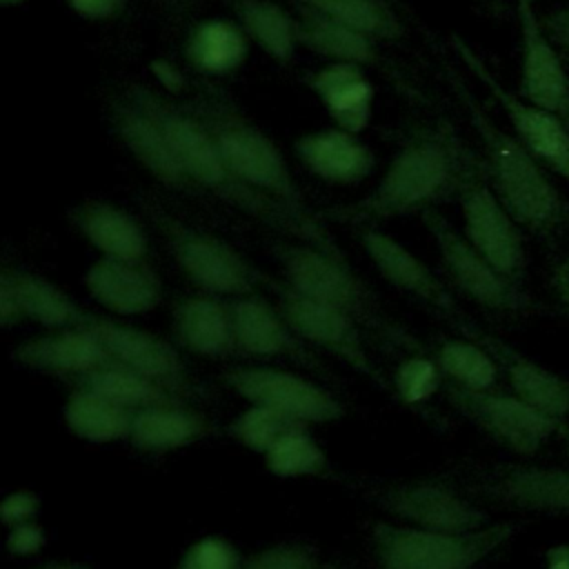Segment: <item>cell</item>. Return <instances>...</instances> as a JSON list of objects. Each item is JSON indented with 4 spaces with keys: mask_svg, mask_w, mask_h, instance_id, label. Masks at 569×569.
Wrapping results in <instances>:
<instances>
[{
    "mask_svg": "<svg viewBox=\"0 0 569 569\" xmlns=\"http://www.w3.org/2000/svg\"><path fill=\"white\" fill-rule=\"evenodd\" d=\"M127 96L158 120L187 176L202 193L216 196L229 207L287 233L296 242H307L336 258H345L338 242L325 231L316 216L293 209L242 182L218 151L207 127L187 107H178L147 87H131Z\"/></svg>",
    "mask_w": 569,
    "mask_h": 569,
    "instance_id": "cell-1",
    "label": "cell"
},
{
    "mask_svg": "<svg viewBox=\"0 0 569 569\" xmlns=\"http://www.w3.org/2000/svg\"><path fill=\"white\" fill-rule=\"evenodd\" d=\"M480 167L482 158L451 127L440 124L409 138L365 198L329 209L327 218L365 227L378 220L425 213L449 196H458L465 180Z\"/></svg>",
    "mask_w": 569,
    "mask_h": 569,
    "instance_id": "cell-2",
    "label": "cell"
},
{
    "mask_svg": "<svg viewBox=\"0 0 569 569\" xmlns=\"http://www.w3.org/2000/svg\"><path fill=\"white\" fill-rule=\"evenodd\" d=\"M469 122L482 144L485 178L516 222L540 240H558L569 231V200L549 178L547 167L511 133L500 129L478 98L451 76Z\"/></svg>",
    "mask_w": 569,
    "mask_h": 569,
    "instance_id": "cell-3",
    "label": "cell"
},
{
    "mask_svg": "<svg viewBox=\"0 0 569 569\" xmlns=\"http://www.w3.org/2000/svg\"><path fill=\"white\" fill-rule=\"evenodd\" d=\"M516 520L489 522L473 531H436L376 520L369 527L378 569H476L518 533Z\"/></svg>",
    "mask_w": 569,
    "mask_h": 569,
    "instance_id": "cell-4",
    "label": "cell"
},
{
    "mask_svg": "<svg viewBox=\"0 0 569 569\" xmlns=\"http://www.w3.org/2000/svg\"><path fill=\"white\" fill-rule=\"evenodd\" d=\"M184 107L207 127L218 151L242 182L293 209L309 211L284 156L258 124L231 104L213 98H202Z\"/></svg>",
    "mask_w": 569,
    "mask_h": 569,
    "instance_id": "cell-5",
    "label": "cell"
},
{
    "mask_svg": "<svg viewBox=\"0 0 569 569\" xmlns=\"http://www.w3.org/2000/svg\"><path fill=\"white\" fill-rule=\"evenodd\" d=\"M149 216L178 269L200 291L238 298L253 293L256 284L262 282V273L222 238L196 229L162 209H151Z\"/></svg>",
    "mask_w": 569,
    "mask_h": 569,
    "instance_id": "cell-6",
    "label": "cell"
},
{
    "mask_svg": "<svg viewBox=\"0 0 569 569\" xmlns=\"http://www.w3.org/2000/svg\"><path fill=\"white\" fill-rule=\"evenodd\" d=\"M442 396L476 429L516 456H533L549 440L569 436L567 420L531 407L511 391H478L445 380Z\"/></svg>",
    "mask_w": 569,
    "mask_h": 569,
    "instance_id": "cell-7",
    "label": "cell"
},
{
    "mask_svg": "<svg viewBox=\"0 0 569 569\" xmlns=\"http://www.w3.org/2000/svg\"><path fill=\"white\" fill-rule=\"evenodd\" d=\"M271 251L280 264L282 282L293 291L333 305L365 327H387L378 298L351 271L347 258H336L307 242H276Z\"/></svg>",
    "mask_w": 569,
    "mask_h": 569,
    "instance_id": "cell-8",
    "label": "cell"
},
{
    "mask_svg": "<svg viewBox=\"0 0 569 569\" xmlns=\"http://www.w3.org/2000/svg\"><path fill=\"white\" fill-rule=\"evenodd\" d=\"M262 282L273 291L278 309L309 347L322 349L382 391H391V380H387V376L371 360L360 333V322L353 316L333 305L307 298L287 287L282 280L262 276Z\"/></svg>",
    "mask_w": 569,
    "mask_h": 569,
    "instance_id": "cell-9",
    "label": "cell"
},
{
    "mask_svg": "<svg viewBox=\"0 0 569 569\" xmlns=\"http://www.w3.org/2000/svg\"><path fill=\"white\" fill-rule=\"evenodd\" d=\"M422 222L436 242L449 282L476 305L491 311L522 313L533 309L529 293L505 278L442 213L427 209Z\"/></svg>",
    "mask_w": 569,
    "mask_h": 569,
    "instance_id": "cell-10",
    "label": "cell"
},
{
    "mask_svg": "<svg viewBox=\"0 0 569 569\" xmlns=\"http://www.w3.org/2000/svg\"><path fill=\"white\" fill-rule=\"evenodd\" d=\"M451 47L467 69L480 80V84L489 89L491 98L511 122L513 136L549 171L569 182V127L556 113L525 100L518 91H509L460 36H451Z\"/></svg>",
    "mask_w": 569,
    "mask_h": 569,
    "instance_id": "cell-11",
    "label": "cell"
},
{
    "mask_svg": "<svg viewBox=\"0 0 569 569\" xmlns=\"http://www.w3.org/2000/svg\"><path fill=\"white\" fill-rule=\"evenodd\" d=\"M220 382L249 405L273 407L305 425L333 422L345 416V405L329 389L287 369L236 365L220 371Z\"/></svg>",
    "mask_w": 569,
    "mask_h": 569,
    "instance_id": "cell-12",
    "label": "cell"
},
{
    "mask_svg": "<svg viewBox=\"0 0 569 569\" xmlns=\"http://www.w3.org/2000/svg\"><path fill=\"white\" fill-rule=\"evenodd\" d=\"M465 238L511 282L522 284L527 273V251L522 227L498 200L485 178V167L476 169L458 191Z\"/></svg>",
    "mask_w": 569,
    "mask_h": 569,
    "instance_id": "cell-13",
    "label": "cell"
},
{
    "mask_svg": "<svg viewBox=\"0 0 569 569\" xmlns=\"http://www.w3.org/2000/svg\"><path fill=\"white\" fill-rule=\"evenodd\" d=\"M371 502L405 525L436 531H473L489 525V513L453 487L438 480L380 485Z\"/></svg>",
    "mask_w": 569,
    "mask_h": 569,
    "instance_id": "cell-14",
    "label": "cell"
},
{
    "mask_svg": "<svg viewBox=\"0 0 569 569\" xmlns=\"http://www.w3.org/2000/svg\"><path fill=\"white\" fill-rule=\"evenodd\" d=\"M465 491L482 500L545 516H569V469L556 465H500L473 473Z\"/></svg>",
    "mask_w": 569,
    "mask_h": 569,
    "instance_id": "cell-15",
    "label": "cell"
},
{
    "mask_svg": "<svg viewBox=\"0 0 569 569\" xmlns=\"http://www.w3.org/2000/svg\"><path fill=\"white\" fill-rule=\"evenodd\" d=\"M87 327H91L98 333L109 356L118 365L147 376L149 380L158 382L160 387L169 389L171 393L184 400L198 393V387H193L187 365L173 342L164 340L153 331L122 325L111 318L93 313Z\"/></svg>",
    "mask_w": 569,
    "mask_h": 569,
    "instance_id": "cell-16",
    "label": "cell"
},
{
    "mask_svg": "<svg viewBox=\"0 0 569 569\" xmlns=\"http://www.w3.org/2000/svg\"><path fill=\"white\" fill-rule=\"evenodd\" d=\"M229 307L238 356L264 360L284 358L302 365L305 369L318 371L325 378L329 376L322 360L313 356L311 347L296 333L276 302H269L258 293H247L229 298Z\"/></svg>",
    "mask_w": 569,
    "mask_h": 569,
    "instance_id": "cell-17",
    "label": "cell"
},
{
    "mask_svg": "<svg viewBox=\"0 0 569 569\" xmlns=\"http://www.w3.org/2000/svg\"><path fill=\"white\" fill-rule=\"evenodd\" d=\"M520 24V80L518 93L556 113L569 127V76L558 47L547 36L533 0L516 2Z\"/></svg>",
    "mask_w": 569,
    "mask_h": 569,
    "instance_id": "cell-18",
    "label": "cell"
},
{
    "mask_svg": "<svg viewBox=\"0 0 569 569\" xmlns=\"http://www.w3.org/2000/svg\"><path fill=\"white\" fill-rule=\"evenodd\" d=\"M358 240L376 271L398 291L447 313L453 318V322L462 320L449 287L402 242L391 238L389 233L365 224L358 227Z\"/></svg>",
    "mask_w": 569,
    "mask_h": 569,
    "instance_id": "cell-19",
    "label": "cell"
},
{
    "mask_svg": "<svg viewBox=\"0 0 569 569\" xmlns=\"http://www.w3.org/2000/svg\"><path fill=\"white\" fill-rule=\"evenodd\" d=\"M11 358L24 369L67 382L116 362L98 333L87 325L51 329L49 333L27 338L11 349Z\"/></svg>",
    "mask_w": 569,
    "mask_h": 569,
    "instance_id": "cell-20",
    "label": "cell"
},
{
    "mask_svg": "<svg viewBox=\"0 0 569 569\" xmlns=\"http://www.w3.org/2000/svg\"><path fill=\"white\" fill-rule=\"evenodd\" d=\"M456 327L465 333V338L480 342L493 356L500 373H505L511 387V393L553 418H569V382L565 378L520 353L505 340L478 329L465 318L458 320Z\"/></svg>",
    "mask_w": 569,
    "mask_h": 569,
    "instance_id": "cell-21",
    "label": "cell"
},
{
    "mask_svg": "<svg viewBox=\"0 0 569 569\" xmlns=\"http://www.w3.org/2000/svg\"><path fill=\"white\" fill-rule=\"evenodd\" d=\"M109 120L122 144L129 153L164 187L184 193H198L200 189L187 176L184 167L180 164L173 147L169 144L162 127L158 120L133 102L129 96L113 100L109 109Z\"/></svg>",
    "mask_w": 569,
    "mask_h": 569,
    "instance_id": "cell-22",
    "label": "cell"
},
{
    "mask_svg": "<svg viewBox=\"0 0 569 569\" xmlns=\"http://www.w3.org/2000/svg\"><path fill=\"white\" fill-rule=\"evenodd\" d=\"M89 296L118 316H140L162 300V280L147 262L100 256L84 271Z\"/></svg>",
    "mask_w": 569,
    "mask_h": 569,
    "instance_id": "cell-23",
    "label": "cell"
},
{
    "mask_svg": "<svg viewBox=\"0 0 569 569\" xmlns=\"http://www.w3.org/2000/svg\"><path fill=\"white\" fill-rule=\"evenodd\" d=\"M173 342L202 358L238 356L229 300L213 293H191L171 309Z\"/></svg>",
    "mask_w": 569,
    "mask_h": 569,
    "instance_id": "cell-24",
    "label": "cell"
},
{
    "mask_svg": "<svg viewBox=\"0 0 569 569\" xmlns=\"http://www.w3.org/2000/svg\"><path fill=\"white\" fill-rule=\"evenodd\" d=\"M293 151L309 173L318 180L351 187L369 178L376 167V153L358 133L331 127L296 138Z\"/></svg>",
    "mask_w": 569,
    "mask_h": 569,
    "instance_id": "cell-25",
    "label": "cell"
},
{
    "mask_svg": "<svg viewBox=\"0 0 569 569\" xmlns=\"http://www.w3.org/2000/svg\"><path fill=\"white\" fill-rule=\"evenodd\" d=\"M302 80L338 129L362 133L369 127L376 91L360 64L327 62L309 71Z\"/></svg>",
    "mask_w": 569,
    "mask_h": 569,
    "instance_id": "cell-26",
    "label": "cell"
},
{
    "mask_svg": "<svg viewBox=\"0 0 569 569\" xmlns=\"http://www.w3.org/2000/svg\"><path fill=\"white\" fill-rule=\"evenodd\" d=\"M69 220L100 256L147 262L149 238L129 211L104 200H84L69 211Z\"/></svg>",
    "mask_w": 569,
    "mask_h": 569,
    "instance_id": "cell-27",
    "label": "cell"
},
{
    "mask_svg": "<svg viewBox=\"0 0 569 569\" xmlns=\"http://www.w3.org/2000/svg\"><path fill=\"white\" fill-rule=\"evenodd\" d=\"M216 433V425L184 402L158 405L133 413L129 442L142 453H169Z\"/></svg>",
    "mask_w": 569,
    "mask_h": 569,
    "instance_id": "cell-28",
    "label": "cell"
},
{
    "mask_svg": "<svg viewBox=\"0 0 569 569\" xmlns=\"http://www.w3.org/2000/svg\"><path fill=\"white\" fill-rule=\"evenodd\" d=\"M249 38L236 20L204 18L189 27L182 44L187 64L202 76H229L249 58Z\"/></svg>",
    "mask_w": 569,
    "mask_h": 569,
    "instance_id": "cell-29",
    "label": "cell"
},
{
    "mask_svg": "<svg viewBox=\"0 0 569 569\" xmlns=\"http://www.w3.org/2000/svg\"><path fill=\"white\" fill-rule=\"evenodd\" d=\"M293 13L298 20V44L302 49L329 62H351L365 67L378 60L373 38L298 2H293Z\"/></svg>",
    "mask_w": 569,
    "mask_h": 569,
    "instance_id": "cell-30",
    "label": "cell"
},
{
    "mask_svg": "<svg viewBox=\"0 0 569 569\" xmlns=\"http://www.w3.org/2000/svg\"><path fill=\"white\" fill-rule=\"evenodd\" d=\"M2 273L9 278L18 293V302L24 320H33L49 329L82 327L89 322L91 311L82 309L62 287L27 269L4 267Z\"/></svg>",
    "mask_w": 569,
    "mask_h": 569,
    "instance_id": "cell-31",
    "label": "cell"
},
{
    "mask_svg": "<svg viewBox=\"0 0 569 569\" xmlns=\"http://www.w3.org/2000/svg\"><path fill=\"white\" fill-rule=\"evenodd\" d=\"M133 413L136 411L82 387H73L62 405L67 429L76 438L96 445L129 440Z\"/></svg>",
    "mask_w": 569,
    "mask_h": 569,
    "instance_id": "cell-32",
    "label": "cell"
},
{
    "mask_svg": "<svg viewBox=\"0 0 569 569\" xmlns=\"http://www.w3.org/2000/svg\"><path fill=\"white\" fill-rule=\"evenodd\" d=\"M236 22L278 64H289L298 51V20L273 0H229Z\"/></svg>",
    "mask_w": 569,
    "mask_h": 569,
    "instance_id": "cell-33",
    "label": "cell"
},
{
    "mask_svg": "<svg viewBox=\"0 0 569 569\" xmlns=\"http://www.w3.org/2000/svg\"><path fill=\"white\" fill-rule=\"evenodd\" d=\"M69 385L96 391L131 411L158 407V405L184 402V398L171 393L169 389L160 387L158 382L149 380L147 376L136 373L118 362H111L107 367H100L84 376H78V378L69 380Z\"/></svg>",
    "mask_w": 569,
    "mask_h": 569,
    "instance_id": "cell-34",
    "label": "cell"
},
{
    "mask_svg": "<svg viewBox=\"0 0 569 569\" xmlns=\"http://www.w3.org/2000/svg\"><path fill=\"white\" fill-rule=\"evenodd\" d=\"M320 11L373 40H398L405 27L387 0H291Z\"/></svg>",
    "mask_w": 569,
    "mask_h": 569,
    "instance_id": "cell-35",
    "label": "cell"
},
{
    "mask_svg": "<svg viewBox=\"0 0 569 569\" xmlns=\"http://www.w3.org/2000/svg\"><path fill=\"white\" fill-rule=\"evenodd\" d=\"M433 360L438 362L447 382H453L465 389H496L500 367L493 356L476 340H445Z\"/></svg>",
    "mask_w": 569,
    "mask_h": 569,
    "instance_id": "cell-36",
    "label": "cell"
},
{
    "mask_svg": "<svg viewBox=\"0 0 569 569\" xmlns=\"http://www.w3.org/2000/svg\"><path fill=\"white\" fill-rule=\"evenodd\" d=\"M262 458L264 467L278 478L322 476L329 469L327 451L311 436L307 425L287 431Z\"/></svg>",
    "mask_w": 569,
    "mask_h": 569,
    "instance_id": "cell-37",
    "label": "cell"
},
{
    "mask_svg": "<svg viewBox=\"0 0 569 569\" xmlns=\"http://www.w3.org/2000/svg\"><path fill=\"white\" fill-rule=\"evenodd\" d=\"M305 422L264 405H247L233 420L227 425V436L242 445L244 449L264 456L287 431Z\"/></svg>",
    "mask_w": 569,
    "mask_h": 569,
    "instance_id": "cell-38",
    "label": "cell"
},
{
    "mask_svg": "<svg viewBox=\"0 0 569 569\" xmlns=\"http://www.w3.org/2000/svg\"><path fill=\"white\" fill-rule=\"evenodd\" d=\"M442 385L445 376L438 362L427 356L405 358L391 378V391L409 407L427 402L436 391H442Z\"/></svg>",
    "mask_w": 569,
    "mask_h": 569,
    "instance_id": "cell-39",
    "label": "cell"
},
{
    "mask_svg": "<svg viewBox=\"0 0 569 569\" xmlns=\"http://www.w3.org/2000/svg\"><path fill=\"white\" fill-rule=\"evenodd\" d=\"M242 569H342L305 542H276L244 558Z\"/></svg>",
    "mask_w": 569,
    "mask_h": 569,
    "instance_id": "cell-40",
    "label": "cell"
},
{
    "mask_svg": "<svg viewBox=\"0 0 569 569\" xmlns=\"http://www.w3.org/2000/svg\"><path fill=\"white\" fill-rule=\"evenodd\" d=\"M242 562L244 558L231 540L204 536L182 551L176 569H242Z\"/></svg>",
    "mask_w": 569,
    "mask_h": 569,
    "instance_id": "cell-41",
    "label": "cell"
},
{
    "mask_svg": "<svg viewBox=\"0 0 569 569\" xmlns=\"http://www.w3.org/2000/svg\"><path fill=\"white\" fill-rule=\"evenodd\" d=\"M42 507V498L31 489H16L0 502V520L4 527H16L36 520Z\"/></svg>",
    "mask_w": 569,
    "mask_h": 569,
    "instance_id": "cell-42",
    "label": "cell"
},
{
    "mask_svg": "<svg viewBox=\"0 0 569 569\" xmlns=\"http://www.w3.org/2000/svg\"><path fill=\"white\" fill-rule=\"evenodd\" d=\"M44 545H47V531L36 520L9 527V533H7V540H4L7 551L16 558L36 556Z\"/></svg>",
    "mask_w": 569,
    "mask_h": 569,
    "instance_id": "cell-43",
    "label": "cell"
},
{
    "mask_svg": "<svg viewBox=\"0 0 569 569\" xmlns=\"http://www.w3.org/2000/svg\"><path fill=\"white\" fill-rule=\"evenodd\" d=\"M71 11H76L80 18L87 20H109L118 16L127 0H67Z\"/></svg>",
    "mask_w": 569,
    "mask_h": 569,
    "instance_id": "cell-44",
    "label": "cell"
},
{
    "mask_svg": "<svg viewBox=\"0 0 569 569\" xmlns=\"http://www.w3.org/2000/svg\"><path fill=\"white\" fill-rule=\"evenodd\" d=\"M542 20V27L551 42L562 51V56L569 60V4L549 11Z\"/></svg>",
    "mask_w": 569,
    "mask_h": 569,
    "instance_id": "cell-45",
    "label": "cell"
},
{
    "mask_svg": "<svg viewBox=\"0 0 569 569\" xmlns=\"http://www.w3.org/2000/svg\"><path fill=\"white\" fill-rule=\"evenodd\" d=\"M0 322L2 327H13L24 322L18 293L4 273H0Z\"/></svg>",
    "mask_w": 569,
    "mask_h": 569,
    "instance_id": "cell-46",
    "label": "cell"
},
{
    "mask_svg": "<svg viewBox=\"0 0 569 569\" xmlns=\"http://www.w3.org/2000/svg\"><path fill=\"white\" fill-rule=\"evenodd\" d=\"M549 289L556 296V300L569 311V253L553 262L549 273Z\"/></svg>",
    "mask_w": 569,
    "mask_h": 569,
    "instance_id": "cell-47",
    "label": "cell"
},
{
    "mask_svg": "<svg viewBox=\"0 0 569 569\" xmlns=\"http://www.w3.org/2000/svg\"><path fill=\"white\" fill-rule=\"evenodd\" d=\"M545 569H569V545H553L545 551Z\"/></svg>",
    "mask_w": 569,
    "mask_h": 569,
    "instance_id": "cell-48",
    "label": "cell"
},
{
    "mask_svg": "<svg viewBox=\"0 0 569 569\" xmlns=\"http://www.w3.org/2000/svg\"><path fill=\"white\" fill-rule=\"evenodd\" d=\"M38 569H91L87 565H80V562H67V560H51V562H44L40 565Z\"/></svg>",
    "mask_w": 569,
    "mask_h": 569,
    "instance_id": "cell-49",
    "label": "cell"
},
{
    "mask_svg": "<svg viewBox=\"0 0 569 569\" xmlns=\"http://www.w3.org/2000/svg\"><path fill=\"white\" fill-rule=\"evenodd\" d=\"M4 7H13V4H20V2H24V0H0Z\"/></svg>",
    "mask_w": 569,
    "mask_h": 569,
    "instance_id": "cell-50",
    "label": "cell"
}]
</instances>
